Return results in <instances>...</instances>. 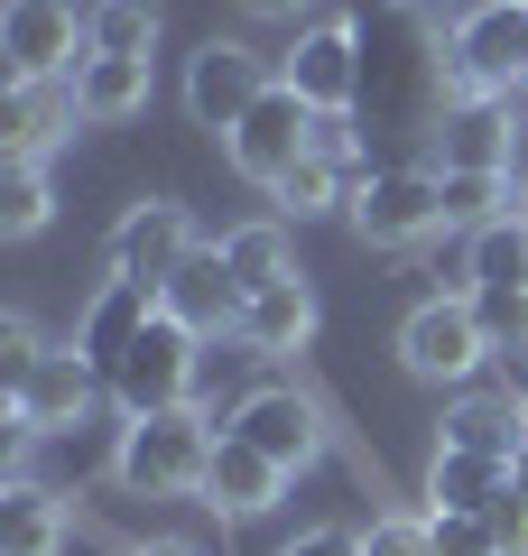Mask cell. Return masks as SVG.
Wrapping results in <instances>:
<instances>
[{"label": "cell", "instance_id": "cell-1", "mask_svg": "<svg viewBox=\"0 0 528 556\" xmlns=\"http://www.w3.org/2000/svg\"><path fill=\"white\" fill-rule=\"evenodd\" d=\"M214 437H223V417H204L196 399H186V408H158V417H121L112 482L130 501H196L204 464H214Z\"/></svg>", "mask_w": 528, "mask_h": 556}, {"label": "cell", "instance_id": "cell-2", "mask_svg": "<svg viewBox=\"0 0 528 556\" xmlns=\"http://www.w3.org/2000/svg\"><path fill=\"white\" fill-rule=\"evenodd\" d=\"M196 380H204V334L158 306V316L139 325V343L121 353V371L102 380V399H112V417H158V408H186Z\"/></svg>", "mask_w": 528, "mask_h": 556}, {"label": "cell", "instance_id": "cell-3", "mask_svg": "<svg viewBox=\"0 0 528 556\" xmlns=\"http://www.w3.org/2000/svg\"><path fill=\"white\" fill-rule=\"evenodd\" d=\"M445 75L454 93L510 102L528 84V0H482L464 20H445Z\"/></svg>", "mask_w": 528, "mask_h": 556}, {"label": "cell", "instance_id": "cell-4", "mask_svg": "<svg viewBox=\"0 0 528 556\" xmlns=\"http://www.w3.org/2000/svg\"><path fill=\"white\" fill-rule=\"evenodd\" d=\"M399 371L436 380V390H473V380L491 371V334H482V316H473L464 288L408 306V325H399Z\"/></svg>", "mask_w": 528, "mask_h": 556}, {"label": "cell", "instance_id": "cell-5", "mask_svg": "<svg viewBox=\"0 0 528 556\" xmlns=\"http://www.w3.org/2000/svg\"><path fill=\"white\" fill-rule=\"evenodd\" d=\"M223 427H232V437H251L260 455L278 464V473H306V464H325V445H334L325 399L297 390V380H260V390H241Z\"/></svg>", "mask_w": 528, "mask_h": 556}, {"label": "cell", "instance_id": "cell-6", "mask_svg": "<svg viewBox=\"0 0 528 556\" xmlns=\"http://www.w3.org/2000/svg\"><path fill=\"white\" fill-rule=\"evenodd\" d=\"M0 56H10V84H75V65L93 56V10H75V0H10L0 10Z\"/></svg>", "mask_w": 528, "mask_h": 556}, {"label": "cell", "instance_id": "cell-7", "mask_svg": "<svg viewBox=\"0 0 528 556\" xmlns=\"http://www.w3.org/2000/svg\"><path fill=\"white\" fill-rule=\"evenodd\" d=\"M306 139H315V102L297 93V84H269V93H260L251 112L223 130V159H232V177L278 186L297 159H306Z\"/></svg>", "mask_w": 528, "mask_h": 556}, {"label": "cell", "instance_id": "cell-8", "mask_svg": "<svg viewBox=\"0 0 528 556\" xmlns=\"http://www.w3.org/2000/svg\"><path fill=\"white\" fill-rule=\"evenodd\" d=\"M352 232L372 251H408V241L445 232V177L436 167H372V186L352 195Z\"/></svg>", "mask_w": 528, "mask_h": 556}, {"label": "cell", "instance_id": "cell-9", "mask_svg": "<svg viewBox=\"0 0 528 556\" xmlns=\"http://www.w3.org/2000/svg\"><path fill=\"white\" fill-rule=\"evenodd\" d=\"M269 84H278V65L260 56V47H241V38H204L196 56H186V121L223 139L260 93H269Z\"/></svg>", "mask_w": 528, "mask_h": 556}, {"label": "cell", "instance_id": "cell-10", "mask_svg": "<svg viewBox=\"0 0 528 556\" xmlns=\"http://www.w3.org/2000/svg\"><path fill=\"white\" fill-rule=\"evenodd\" d=\"M278 84L315 102V112H362V28L352 20H306L278 56Z\"/></svg>", "mask_w": 528, "mask_h": 556}, {"label": "cell", "instance_id": "cell-11", "mask_svg": "<svg viewBox=\"0 0 528 556\" xmlns=\"http://www.w3.org/2000/svg\"><path fill=\"white\" fill-rule=\"evenodd\" d=\"M186 260H196V223L176 195H139L112 223V278H130V288H167Z\"/></svg>", "mask_w": 528, "mask_h": 556}, {"label": "cell", "instance_id": "cell-12", "mask_svg": "<svg viewBox=\"0 0 528 556\" xmlns=\"http://www.w3.org/2000/svg\"><path fill=\"white\" fill-rule=\"evenodd\" d=\"M93 399H102V371L75 353V343H47V353L28 362V380H20V390H0V408L56 437V427H84V408H93Z\"/></svg>", "mask_w": 528, "mask_h": 556}, {"label": "cell", "instance_id": "cell-13", "mask_svg": "<svg viewBox=\"0 0 528 556\" xmlns=\"http://www.w3.org/2000/svg\"><path fill=\"white\" fill-rule=\"evenodd\" d=\"M278 492H288V473H278L269 455H260L251 437H232V427H223L214 437V464H204V510L214 519H269L278 510Z\"/></svg>", "mask_w": 528, "mask_h": 556}, {"label": "cell", "instance_id": "cell-14", "mask_svg": "<svg viewBox=\"0 0 528 556\" xmlns=\"http://www.w3.org/2000/svg\"><path fill=\"white\" fill-rule=\"evenodd\" d=\"M158 306L214 343V334H241V306H251V298H241V278L223 269V241H196V260H186V269L158 288Z\"/></svg>", "mask_w": 528, "mask_h": 556}, {"label": "cell", "instance_id": "cell-15", "mask_svg": "<svg viewBox=\"0 0 528 556\" xmlns=\"http://www.w3.org/2000/svg\"><path fill=\"white\" fill-rule=\"evenodd\" d=\"M519 159V112L491 93H454L436 121V167H510Z\"/></svg>", "mask_w": 528, "mask_h": 556}, {"label": "cell", "instance_id": "cell-16", "mask_svg": "<svg viewBox=\"0 0 528 556\" xmlns=\"http://www.w3.org/2000/svg\"><path fill=\"white\" fill-rule=\"evenodd\" d=\"M149 316H158V288H130V278H102L93 298H84V316H75V334H65V343H75V353L93 362L102 380H112V371H121V353L139 343V325H149Z\"/></svg>", "mask_w": 528, "mask_h": 556}, {"label": "cell", "instance_id": "cell-17", "mask_svg": "<svg viewBox=\"0 0 528 556\" xmlns=\"http://www.w3.org/2000/svg\"><path fill=\"white\" fill-rule=\"evenodd\" d=\"M241 353L251 362H288V353H306L315 343V288L306 278H278V288H260L251 306H241Z\"/></svg>", "mask_w": 528, "mask_h": 556}, {"label": "cell", "instance_id": "cell-18", "mask_svg": "<svg viewBox=\"0 0 528 556\" xmlns=\"http://www.w3.org/2000/svg\"><path fill=\"white\" fill-rule=\"evenodd\" d=\"M75 84H10L0 93V159H47L75 130Z\"/></svg>", "mask_w": 528, "mask_h": 556}, {"label": "cell", "instance_id": "cell-19", "mask_svg": "<svg viewBox=\"0 0 528 556\" xmlns=\"http://www.w3.org/2000/svg\"><path fill=\"white\" fill-rule=\"evenodd\" d=\"M65 538H75V510L38 473L0 482V556H65Z\"/></svg>", "mask_w": 528, "mask_h": 556}, {"label": "cell", "instance_id": "cell-20", "mask_svg": "<svg viewBox=\"0 0 528 556\" xmlns=\"http://www.w3.org/2000/svg\"><path fill=\"white\" fill-rule=\"evenodd\" d=\"M436 445H464V455H519L528 445V399H510V390H464L445 408V427H436Z\"/></svg>", "mask_w": 528, "mask_h": 556}, {"label": "cell", "instance_id": "cell-21", "mask_svg": "<svg viewBox=\"0 0 528 556\" xmlns=\"http://www.w3.org/2000/svg\"><path fill=\"white\" fill-rule=\"evenodd\" d=\"M139 102H149V56H84L75 65V112L93 121V130L139 121Z\"/></svg>", "mask_w": 528, "mask_h": 556}, {"label": "cell", "instance_id": "cell-22", "mask_svg": "<svg viewBox=\"0 0 528 556\" xmlns=\"http://www.w3.org/2000/svg\"><path fill=\"white\" fill-rule=\"evenodd\" d=\"M362 186H372V159H315V149H306V159H297L288 177L269 186V195H278V214L306 223V214H334V204H352Z\"/></svg>", "mask_w": 528, "mask_h": 556}, {"label": "cell", "instance_id": "cell-23", "mask_svg": "<svg viewBox=\"0 0 528 556\" xmlns=\"http://www.w3.org/2000/svg\"><path fill=\"white\" fill-rule=\"evenodd\" d=\"M510 482L501 455H464V445H436L427 455V510H491Z\"/></svg>", "mask_w": 528, "mask_h": 556}, {"label": "cell", "instance_id": "cell-24", "mask_svg": "<svg viewBox=\"0 0 528 556\" xmlns=\"http://www.w3.org/2000/svg\"><path fill=\"white\" fill-rule=\"evenodd\" d=\"M464 288H528V204L519 214H491L464 251Z\"/></svg>", "mask_w": 528, "mask_h": 556}, {"label": "cell", "instance_id": "cell-25", "mask_svg": "<svg viewBox=\"0 0 528 556\" xmlns=\"http://www.w3.org/2000/svg\"><path fill=\"white\" fill-rule=\"evenodd\" d=\"M223 269L241 278V298H260V288H278V278H297L288 223H241V232H223Z\"/></svg>", "mask_w": 528, "mask_h": 556}, {"label": "cell", "instance_id": "cell-26", "mask_svg": "<svg viewBox=\"0 0 528 556\" xmlns=\"http://www.w3.org/2000/svg\"><path fill=\"white\" fill-rule=\"evenodd\" d=\"M47 214H56L47 159H0V232H10V241H28V232H47Z\"/></svg>", "mask_w": 528, "mask_h": 556}, {"label": "cell", "instance_id": "cell-27", "mask_svg": "<svg viewBox=\"0 0 528 556\" xmlns=\"http://www.w3.org/2000/svg\"><path fill=\"white\" fill-rule=\"evenodd\" d=\"M158 0H93V56H149L158 47Z\"/></svg>", "mask_w": 528, "mask_h": 556}, {"label": "cell", "instance_id": "cell-28", "mask_svg": "<svg viewBox=\"0 0 528 556\" xmlns=\"http://www.w3.org/2000/svg\"><path fill=\"white\" fill-rule=\"evenodd\" d=\"M436 177H445V223H473V232H482V223L519 195V186H510V167H436Z\"/></svg>", "mask_w": 528, "mask_h": 556}, {"label": "cell", "instance_id": "cell-29", "mask_svg": "<svg viewBox=\"0 0 528 556\" xmlns=\"http://www.w3.org/2000/svg\"><path fill=\"white\" fill-rule=\"evenodd\" d=\"M473 316H482L491 353H510V343H528V288H464Z\"/></svg>", "mask_w": 528, "mask_h": 556}, {"label": "cell", "instance_id": "cell-30", "mask_svg": "<svg viewBox=\"0 0 528 556\" xmlns=\"http://www.w3.org/2000/svg\"><path fill=\"white\" fill-rule=\"evenodd\" d=\"M427 538H436V556H501L482 510H427Z\"/></svg>", "mask_w": 528, "mask_h": 556}, {"label": "cell", "instance_id": "cell-31", "mask_svg": "<svg viewBox=\"0 0 528 556\" xmlns=\"http://www.w3.org/2000/svg\"><path fill=\"white\" fill-rule=\"evenodd\" d=\"M362 556H436V538H427L417 510H380L372 529H362Z\"/></svg>", "mask_w": 528, "mask_h": 556}, {"label": "cell", "instance_id": "cell-32", "mask_svg": "<svg viewBox=\"0 0 528 556\" xmlns=\"http://www.w3.org/2000/svg\"><path fill=\"white\" fill-rule=\"evenodd\" d=\"M38 353H47V334H38V325H28V316H0V390H20Z\"/></svg>", "mask_w": 528, "mask_h": 556}, {"label": "cell", "instance_id": "cell-33", "mask_svg": "<svg viewBox=\"0 0 528 556\" xmlns=\"http://www.w3.org/2000/svg\"><path fill=\"white\" fill-rule=\"evenodd\" d=\"M491 538H501V556H528V492L519 482H501V501H491Z\"/></svg>", "mask_w": 528, "mask_h": 556}, {"label": "cell", "instance_id": "cell-34", "mask_svg": "<svg viewBox=\"0 0 528 556\" xmlns=\"http://www.w3.org/2000/svg\"><path fill=\"white\" fill-rule=\"evenodd\" d=\"M278 556H362V529H297Z\"/></svg>", "mask_w": 528, "mask_h": 556}, {"label": "cell", "instance_id": "cell-35", "mask_svg": "<svg viewBox=\"0 0 528 556\" xmlns=\"http://www.w3.org/2000/svg\"><path fill=\"white\" fill-rule=\"evenodd\" d=\"M306 10L315 0H241V20H260V28H306Z\"/></svg>", "mask_w": 528, "mask_h": 556}, {"label": "cell", "instance_id": "cell-36", "mask_svg": "<svg viewBox=\"0 0 528 556\" xmlns=\"http://www.w3.org/2000/svg\"><path fill=\"white\" fill-rule=\"evenodd\" d=\"M491 371H501L510 399H528V343H510V353H491Z\"/></svg>", "mask_w": 528, "mask_h": 556}, {"label": "cell", "instance_id": "cell-37", "mask_svg": "<svg viewBox=\"0 0 528 556\" xmlns=\"http://www.w3.org/2000/svg\"><path fill=\"white\" fill-rule=\"evenodd\" d=\"M121 556H204V547H186V538H149V547H121Z\"/></svg>", "mask_w": 528, "mask_h": 556}, {"label": "cell", "instance_id": "cell-38", "mask_svg": "<svg viewBox=\"0 0 528 556\" xmlns=\"http://www.w3.org/2000/svg\"><path fill=\"white\" fill-rule=\"evenodd\" d=\"M510 482H519V492H528V445H519V455H510Z\"/></svg>", "mask_w": 528, "mask_h": 556}]
</instances>
